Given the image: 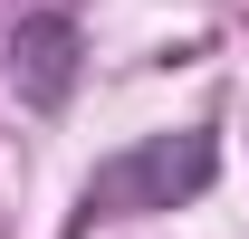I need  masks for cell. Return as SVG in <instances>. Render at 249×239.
<instances>
[{"instance_id":"obj_1","label":"cell","mask_w":249,"mask_h":239,"mask_svg":"<svg viewBox=\"0 0 249 239\" xmlns=\"http://www.w3.org/2000/svg\"><path fill=\"white\" fill-rule=\"evenodd\" d=\"M211 172H220V144L201 124L144 134L134 153H115V163L87 182V210L96 220H144V210H173V201H192V191H211Z\"/></svg>"},{"instance_id":"obj_2","label":"cell","mask_w":249,"mask_h":239,"mask_svg":"<svg viewBox=\"0 0 249 239\" xmlns=\"http://www.w3.org/2000/svg\"><path fill=\"white\" fill-rule=\"evenodd\" d=\"M67 77H77V19H29V29H19V86H29L38 105H58Z\"/></svg>"}]
</instances>
